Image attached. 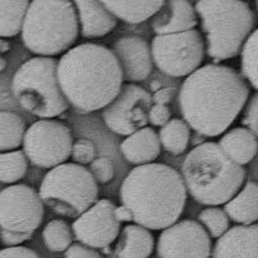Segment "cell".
Returning a JSON list of instances; mask_svg holds the SVG:
<instances>
[{
  "label": "cell",
  "instance_id": "6",
  "mask_svg": "<svg viewBox=\"0 0 258 258\" xmlns=\"http://www.w3.org/2000/svg\"><path fill=\"white\" fill-rule=\"evenodd\" d=\"M79 24L71 0H32L21 29L22 43L34 54L57 56L74 45Z\"/></svg>",
  "mask_w": 258,
  "mask_h": 258
},
{
  "label": "cell",
  "instance_id": "8",
  "mask_svg": "<svg viewBox=\"0 0 258 258\" xmlns=\"http://www.w3.org/2000/svg\"><path fill=\"white\" fill-rule=\"evenodd\" d=\"M38 192L43 204L54 213L77 218L97 202L98 186L87 168L64 161L50 168Z\"/></svg>",
  "mask_w": 258,
  "mask_h": 258
},
{
  "label": "cell",
  "instance_id": "4",
  "mask_svg": "<svg viewBox=\"0 0 258 258\" xmlns=\"http://www.w3.org/2000/svg\"><path fill=\"white\" fill-rule=\"evenodd\" d=\"M246 172L223 153L216 142H203L186 155L182 178L186 190L203 206L229 202L244 185Z\"/></svg>",
  "mask_w": 258,
  "mask_h": 258
},
{
  "label": "cell",
  "instance_id": "28",
  "mask_svg": "<svg viewBox=\"0 0 258 258\" xmlns=\"http://www.w3.org/2000/svg\"><path fill=\"white\" fill-rule=\"evenodd\" d=\"M29 159L22 150L0 154V182L16 183L26 174Z\"/></svg>",
  "mask_w": 258,
  "mask_h": 258
},
{
  "label": "cell",
  "instance_id": "18",
  "mask_svg": "<svg viewBox=\"0 0 258 258\" xmlns=\"http://www.w3.org/2000/svg\"><path fill=\"white\" fill-rule=\"evenodd\" d=\"M83 38H103L116 27L117 18L101 0H71Z\"/></svg>",
  "mask_w": 258,
  "mask_h": 258
},
{
  "label": "cell",
  "instance_id": "14",
  "mask_svg": "<svg viewBox=\"0 0 258 258\" xmlns=\"http://www.w3.org/2000/svg\"><path fill=\"white\" fill-rule=\"evenodd\" d=\"M114 203L101 199L83 212L71 226L74 238L78 243L94 249L109 248L120 234L121 225L115 217Z\"/></svg>",
  "mask_w": 258,
  "mask_h": 258
},
{
  "label": "cell",
  "instance_id": "21",
  "mask_svg": "<svg viewBox=\"0 0 258 258\" xmlns=\"http://www.w3.org/2000/svg\"><path fill=\"white\" fill-rule=\"evenodd\" d=\"M218 145L234 163L243 167L250 163L258 153L257 137L243 126L230 129L222 136Z\"/></svg>",
  "mask_w": 258,
  "mask_h": 258
},
{
  "label": "cell",
  "instance_id": "13",
  "mask_svg": "<svg viewBox=\"0 0 258 258\" xmlns=\"http://www.w3.org/2000/svg\"><path fill=\"white\" fill-rule=\"evenodd\" d=\"M159 258H209L211 236L198 221H177L163 230L156 243Z\"/></svg>",
  "mask_w": 258,
  "mask_h": 258
},
{
  "label": "cell",
  "instance_id": "36",
  "mask_svg": "<svg viewBox=\"0 0 258 258\" xmlns=\"http://www.w3.org/2000/svg\"><path fill=\"white\" fill-rule=\"evenodd\" d=\"M0 258H40L36 252L22 245L7 246L0 249Z\"/></svg>",
  "mask_w": 258,
  "mask_h": 258
},
{
  "label": "cell",
  "instance_id": "35",
  "mask_svg": "<svg viewBox=\"0 0 258 258\" xmlns=\"http://www.w3.org/2000/svg\"><path fill=\"white\" fill-rule=\"evenodd\" d=\"M149 123L155 126L164 125L170 119V110L167 105H159V103H153L147 112Z\"/></svg>",
  "mask_w": 258,
  "mask_h": 258
},
{
  "label": "cell",
  "instance_id": "26",
  "mask_svg": "<svg viewBox=\"0 0 258 258\" xmlns=\"http://www.w3.org/2000/svg\"><path fill=\"white\" fill-rule=\"evenodd\" d=\"M26 132L24 120L11 111H0V151L17 150Z\"/></svg>",
  "mask_w": 258,
  "mask_h": 258
},
{
  "label": "cell",
  "instance_id": "16",
  "mask_svg": "<svg viewBox=\"0 0 258 258\" xmlns=\"http://www.w3.org/2000/svg\"><path fill=\"white\" fill-rule=\"evenodd\" d=\"M212 258H258V225H239L217 239Z\"/></svg>",
  "mask_w": 258,
  "mask_h": 258
},
{
  "label": "cell",
  "instance_id": "27",
  "mask_svg": "<svg viewBox=\"0 0 258 258\" xmlns=\"http://www.w3.org/2000/svg\"><path fill=\"white\" fill-rule=\"evenodd\" d=\"M45 248L53 253H61L73 244V230L63 220H52L41 232Z\"/></svg>",
  "mask_w": 258,
  "mask_h": 258
},
{
  "label": "cell",
  "instance_id": "2",
  "mask_svg": "<svg viewBox=\"0 0 258 258\" xmlns=\"http://www.w3.org/2000/svg\"><path fill=\"white\" fill-rule=\"evenodd\" d=\"M57 78L69 105L79 112L105 109L120 92L124 80L112 50L96 43L66 50L57 62Z\"/></svg>",
  "mask_w": 258,
  "mask_h": 258
},
{
  "label": "cell",
  "instance_id": "37",
  "mask_svg": "<svg viewBox=\"0 0 258 258\" xmlns=\"http://www.w3.org/2000/svg\"><path fill=\"white\" fill-rule=\"evenodd\" d=\"M32 238V234H24V232H11L0 230V241L6 246H16L21 245L25 241L30 240Z\"/></svg>",
  "mask_w": 258,
  "mask_h": 258
},
{
  "label": "cell",
  "instance_id": "10",
  "mask_svg": "<svg viewBox=\"0 0 258 258\" xmlns=\"http://www.w3.org/2000/svg\"><path fill=\"white\" fill-rule=\"evenodd\" d=\"M22 146L31 164L50 169L70 158L73 136L66 124L41 119L25 132Z\"/></svg>",
  "mask_w": 258,
  "mask_h": 258
},
{
  "label": "cell",
  "instance_id": "34",
  "mask_svg": "<svg viewBox=\"0 0 258 258\" xmlns=\"http://www.w3.org/2000/svg\"><path fill=\"white\" fill-rule=\"evenodd\" d=\"M63 258H102V255L94 248L77 243L71 244L68 249L64 250Z\"/></svg>",
  "mask_w": 258,
  "mask_h": 258
},
{
  "label": "cell",
  "instance_id": "3",
  "mask_svg": "<svg viewBox=\"0 0 258 258\" xmlns=\"http://www.w3.org/2000/svg\"><path fill=\"white\" fill-rule=\"evenodd\" d=\"M120 200L132 222L149 230H164L183 213L187 190L174 168L153 161L129 172L121 183Z\"/></svg>",
  "mask_w": 258,
  "mask_h": 258
},
{
  "label": "cell",
  "instance_id": "39",
  "mask_svg": "<svg viewBox=\"0 0 258 258\" xmlns=\"http://www.w3.org/2000/svg\"><path fill=\"white\" fill-rule=\"evenodd\" d=\"M115 217L119 222H132V216L129 213L128 209L121 204L120 207H116L115 208Z\"/></svg>",
  "mask_w": 258,
  "mask_h": 258
},
{
  "label": "cell",
  "instance_id": "25",
  "mask_svg": "<svg viewBox=\"0 0 258 258\" xmlns=\"http://www.w3.org/2000/svg\"><path fill=\"white\" fill-rule=\"evenodd\" d=\"M159 141L163 149L173 155L185 153L190 142V126L182 119H169L161 125Z\"/></svg>",
  "mask_w": 258,
  "mask_h": 258
},
{
  "label": "cell",
  "instance_id": "20",
  "mask_svg": "<svg viewBox=\"0 0 258 258\" xmlns=\"http://www.w3.org/2000/svg\"><path fill=\"white\" fill-rule=\"evenodd\" d=\"M115 244V258H149L155 246L154 235L141 225H126Z\"/></svg>",
  "mask_w": 258,
  "mask_h": 258
},
{
  "label": "cell",
  "instance_id": "12",
  "mask_svg": "<svg viewBox=\"0 0 258 258\" xmlns=\"http://www.w3.org/2000/svg\"><path fill=\"white\" fill-rule=\"evenodd\" d=\"M153 98L149 92L133 83L123 84L120 92L102 111L106 126L120 136H128L149 123Z\"/></svg>",
  "mask_w": 258,
  "mask_h": 258
},
{
  "label": "cell",
  "instance_id": "11",
  "mask_svg": "<svg viewBox=\"0 0 258 258\" xmlns=\"http://www.w3.org/2000/svg\"><path fill=\"white\" fill-rule=\"evenodd\" d=\"M43 217L44 204L32 187L16 183L0 191V230L34 234Z\"/></svg>",
  "mask_w": 258,
  "mask_h": 258
},
{
  "label": "cell",
  "instance_id": "9",
  "mask_svg": "<svg viewBox=\"0 0 258 258\" xmlns=\"http://www.w3.org/2000/svg\"><path fill=\"white\" fill-rule=\"evenodd\" d=\"M153 62L161 73L173 78H183L200 68L206 43L199 30L156 35L151 41Z\"/></svg>",
  "mask_w": 258,
  "mask_h": 258
},
{
  "label": "cell",
  "instance_id": "5",
  "mask_svg": "<svg viewBox=\"0 0 258 258\" xmlns=\"http://www.w3.org/2000/svg\"><path fill=\"white\" fill-rule=\"evenodd\" d=\"M206 34V53L214 63L235 58L255 24L250 7L243 0H199L195 6Z\"/></svg>",
  "mask_w": 258,
  "mask_h": 258
},
{
  "label": "cell",
  "instance_id": "29",
  "mask_svg": "<svg viewBox=\"0 0 258 258\" xmlns=\"http://www.w3.org/2000/svg\"><path fill=\"white\" fill-rule=\"evenodd\" d=\"M240 56V74L250 87L258 91V29L250 32Z\"/></svg>",
  "mask_w": 258,
  "mask_h": 258
},
{
  "label": "cell",
  "instance_id": "7",
  "mask_svg": "<svg viewBox=\"0 0 258 258\" xmlns=\"http://www.w3.org/2000/svg\"><path fill=\"white\" fill-rule=\"evenodd\" d=\"M12 92L22 109L43 119H52L69 109L57 78V61L34 57L21 64L12 79Z\"/></svg>",
  "mask_w": 258,
  "mask_h": 258
},
{
  "label": "cell",
  "instance_id": "17",
  "mask_svg": "<svg viewBox=\"0 0 258 258\" xmlns=\"http://www.w3.org/2000/svg\"><path fill=\"white\" fill-rule=\"evenodd\" d=\"M197 26V12L188 0H165L151 17V27L156 35L187 31Z\"/></svg>",
  "mask_w": 258,
  "mask_h": 258
},
{
  "label": "cell",
  "instance_id": "19",
  "mask_svg": "<svg viewBox=\"0 0 258 258\" xmlns=\"http://www.w3.org/2000/svg\"><path fill=\"white\" fill-rule=\"evenodd\" d=\"M160 149L158 133L150 126H144L128 135L120 145L121 154L126 161L136 165L153 163L160 155Z\"/></svg>",
  "mask_w": 258,
  "mask_h": 258
},
{
  "label": "cell",
  "instance_id": "24",
  "mask_svg": "<svg viewBox=\"0 0 258 258\" xmlns=\"http://www.w3.org/2000/svg\"><path fill=\"white\" fill-rule=\"evenodd\" d=\"M29 6L30 0H0V38L20 34Z\"/></svg>",
  "mask_w": 258,
  "mask_h": 258
},
{
  "label": "cell",
  "instance_id": "33",
  "mask_svg": "<svg viewBox=\"0 0 258 258\" xmlns=\"http://www.w3.org/2000/svg\"><path fill=\"white\" fill-rule=\"evenodd\" d=\"M241 123L258 138V91L246 101Z\"/></svg>",
  "mask_w": 258,
  "mask_h": 258
},
{
  "label": "cell",
  "instance_id": "41",
  "mask_svg": "<svg viewBox=\"0 0 258 258\" xmlns=\"http://www.w3.org/2000/svg\"><path fill=\"white\" fill-rule=\"evenodd\" d=\"M7 68V61L6 58H3V56L0 54V73Z\"/></svg>",
  "mask_w": 258,
  "mask_h": 258
},
{
  "label": "cell",
  "instance_id": "40",
  "mask_svg": "<svg viewBox=\"0 0 258 258\" xmlns=\"http://www.w3.org/2000/svg\"><path fill=\"white\" fill-rule=\"evenodd\" d=\"M9 49H11V44H9L8 41L4 40V38H0V54L8 52Z\"/></svg>",
  "mask_w": 258,
  "mask_h": 258
},
{
  "label": "cell",
  "instance_id": "38",
  "mask_svg": "<svg viewBox=\"0 0 258 258\" xmlns=\"http://www.w3.org/2000/svg\"><path fill=\"white\" fill-rule=\"evenodd\" d=\"M172 97H173V91L169 88H163L159 89L155 92L154 96H151L153 98V103H159V105H168V103L172 101Z\"/></svg>",
  "mask_w": 258,
  "mask_h": 258
},
{
  "label": "cell",
  "instance_id": "31",
  "mask_svg": "<svg viewBox=\"0 0 258 258\" xmlns=\"http://www.w3.org/2000/svg\"><path fill=\"white\" fill-rule=\"evenodd\" d=\"M89 172L93 176L94 181L100 185H106L114 178V165L109 158H97L91 163Z\"/></svg>",
  "mask_w": 258,
  "mask_h": 258
},
{
  "label": "cell",
  "instance_id": "23",
  "mask_svg": "<svg viewBox=\"0 0 258 258\" xmlns=\"http://www.w3.org/2000/svg\"><path fill=\"white\" fill-rule=\"evenodd\" d=\"M103 6L126 24H141L153 17L165 0H101Z\"/></svg>",
  "mask_w": 258,
  "mask_h": 258
},
{
  "label": "cell",
  "instance_id": "30",
  "mask_svg": "<svg viewBox=\"0 0 258 258\" xmlns=\"http://www.w3.org/2000/svg\"><path fill=\"white\" fill-rule=\"evenodd\" d=\"M198 221L204 226L209 236L213 239H218L230 229L229 216L217 207H209L200 212Z\"/></svg>",
  "mask_w": 258,
  "mask_h": 258
},
{
  "label": "cell",
  "instance_id": "15",
  "mask_svg": "<svg viewBox=\"0 0 258 258\" xmlns=\"http://www.w3.org/2000/svg\"><path fill=\"white\" fill-rule=\"evenodd\" d=\"M112 53L120 64L123 79L132 83L144 82L153 71L151 48L140 36H124L112 44Z\"/></svg>",
  "mask_w": 258,
  "mask_h": 258
},
{
  "label": "cell",
  "instance_id": "1",
  "mask_svg": "<svg viewBox=\"0 0 258 258\" xmlns=\"http://www.w3.org/2000/svg\"><path fill=\"white\" fill-rule=\"evenodd\" d=\"M243 75L230 66L208 63L187 75L178 93L183 120L204 137H217L231 126L249 98Z\"/></svg>",
  "mask_w": 258,
  "mask_h": 258
},
{
  "label": "cell",
  "instance_id": "32",
  "mask_svg": "<svg viewBox=\"0 0 258 258\" xmlns=\"http://www.w3.org/2000/svg\"><path fill=\"white\" fill-rule=\"evenodd\" d=\"M70 156L73 158L74 163H78L80 165L91 164L96 159V147L92 141L82 138L77 142H73Z\"/></svg>",
  "mask_w": 258,
  "mask_h": 258
},
{
  "label": "cell",
  "instance_id": "22",
  "mask_svg": "<svg viewBox=\"0 0 258 258\" xmlns=\"http://www.w3.org/2000/svg\"><path fill=\"white\" fill-rule=\"evenodd\" d=\"M225 213L239 225H252L258 221V183L245 182L234 197L225 203Z\"/></svg>",
  "mask_w": 258,
  "mask_h": 258
},
{
  "label": "cell",
  "instance_id": "42",
  "mask_svg": "<svg viewBox=\"0 0 258 258\" xmlns=\"http://www.w3.org/2000/svg\"><path fill=\"white\" fill-rule=\"evenodd\" d=\"M254 3H255V8H257L258 11V0H254Z\"/></svg>",
  "mask_w": 258,
  "mask_h": 258
}]
</instances>
